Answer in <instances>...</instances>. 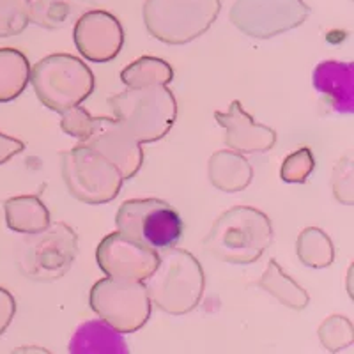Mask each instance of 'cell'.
I'll return each instance as SVG.
<instances>
[{
  "mask_svg": "<svg viewBox=\"0 0 354 354\" xmlns=\"http://www.w3.org/2000/svg\"><path fill=\"white\" fill-rule=\"evenodd\" d=\"M273 243L270 216L252 205H234L214 220L204 245L214 259L227 264L257 262Z\"/></svg>",
  "mask_w": 354,
  "mask_h": 354,
  "instance_id": "1",
  "label": "cell"
},
{
  "mask_svg": "<svg viewBox=\"0 0 354 354\" xmlns=\"http://www.w3.org/2000/svg\"><path fill=\"white\" fill-rule=\"evenodd\" d=\"M145 282L154 306L169 315H186L201 305L205 273L194 254L172 246L160 252L156 270Z\"/></svg>",
  "mask_w": 354,
  "mask_h": 354,
  "instance_id": "2",
  "label": "cell"
},
{
  "mask_svg": "<svg viewBox=\"0 0 354 354\" xmlns=\"http://www.w3.org/2000/svg\"><path fill=\"white\" fill-rule=\"evenodd\" d=\"M113 117L140 144H153L169 135L177 119V101L167 85L131 88L109 100Z\"/></svg>",
  "mask_w": 354,
  "mask_h": 354,
  "instance_id": "3",
  "label": "cell"
},
{
  "mask_svg": "<svg viewBox=\"0 0 354 354\" xmlns=\"http://www.w3.org/2000/svg\"><path fill=\"white\" fill-rule=\"evenodd\" d=\"M30 84L46 109L64 113L91 97L96 80L82 59L69 53H53L30 66Z\"/></svg>",
  "mask_w": 354,
  "mask_h": 354,
  "instance_id": "4",
  "label": "cell"
},
{
  "mask_svg": "<svg viewBox=\"0 0 354 354\" xmlns=\"http://www.w3.org/2000/svg\"><path fill=\"white\" fill-rule=\"evenodd\" d=\"M220 11V0H145L142 17L154 39L179 46L207 32Z\"/></svg>",
  "mask_w": 354,
  "mask_h": 354,
  "instance_id": "5",
  "label": "cell"
},
{
  "mask_svg": "<svg viewBox=\"0 0 354 354\" xmlns=\"http://www.w3.org/2000/svg\"><path fill=\"white\" fill-rule=\"evenodd\" d=\"M61 172L69 194L91 205L115 201L124 185L121 170L109 158L80 142L61 154Z\"/></svg>",
  "mask_w": 354,
  "mask_h": 354,
  "instance_id": "6",
  "label": "cell"
},
{
  "mask_svg": "<svg viewBox=\"0 0 354 354\" xmlns=\"http://www.w3.org/2000/svg\"><path fill=\"white\" fill-rule=\"evenodd\" d=\"M88 305L103 324L115 333L129 335L149 322L153 301L144 282L101 278L88 292Z\"/></svg>",
  "mask_w": 354,
  "mask_h": 354,
  "instance_id": "7",
  "label": "cell"
},
{
  "mask_svg": "<svg viewBox=\"0 0 354 354\" xmlns=\"http://www.w3.org/2000/svg\"><path fill=\"white\" fill-rule=\"evenodd\" d=\"M18 250V268L34 282L61 280L78 255L77 232L64 221H52L41 232L27 234Z\"/></svg>",
  "mask_w": 354,
  "mask_h": 354,
  "instance_id": "8",
  "label": "cell"
},
{
  "mask_svg": "<svg viewBox=\"0 0 354 354\" xmlns=\"http://www.w3.org/2000/svg\"><path fill=\"white\" fill-rule=\"evenodd\" d=\"M115 227L128 238L156 252L172 248L183 238V220L169 202L161 198H129L117 209Z\"/></svg>",
  "mask_w": 354,
  "mask_h": 354,
  "instance_id": "9",
  "label": "cell"
},
{
  "mask_svg": "<svg viewBox=\"0 0 354 354\" xmlns=\"http://www.w3.org/2000/svg\"><path fill=\"white\" fill-rule=\"evenodd\" d=\"M308 15L305 0H236L229 18L245 36L271 39L301 27Z\"/></svg>",
  "mask_w": 354,
  "mask_h": 354,
  "instance_id": "10",
  "label": "cell"
},
{
  "mask_svg": "<svg viewBox=\"0 0 354 354\" xmlns=\"http://www.w3.org/2000/svg\"><path fill=\"white\" fill-rule=\"evenodd\" d=\"M96 262L106 277L145 282L156 270L160 252L115 230L100 241Z\"/></svg>",
  "mask_w": 354,
  "mask_h": 354,
  "instance_id": "11",
  "label": "cell"
},
{
  "mask_svg": "<svg viewBox=\"0 0 354 354\" xmlns=\"http://www.w3.org/2000/svg\"><path fill=\"white\" fill-rule=\"evenodd\" d=\"M73 41L84 59L105 64L121 53L124 46V28L112 12L91 9L73 25Z\"/></svg>",
  "mask_w": 354,
  "mask_h": 354,
  "instance_id": "12",
  "label": "cell"
},
{
  "mask_svg": "<svg viewBox=\"0 0 354 354\" xmlns=\"http://www.w3.org/2000/svg\"><path fill=\"white\" fill-rule=\"evenodd\" d=\"M80 144L88 145L109 158L121 170L124 181L137 176L144 163L142 144L129 135L115 117H93L91 131Z\"/></svg>",
  "mask_w": 354,
  "mask_h": 354,
  "instance_id": "13",
  "label": "cell"
},
{
  "mask_svg": "<svg viewBox=\"0 0 354 354\" xmlns=\"http://www.w3.org/2000/svg\"><path fill=\"white\" fill-rule=\"evenodd\" d=\"M214 119L221 128H225V145L236 153L261 154L277 145V131L255 122L254 117L243 109L241 101L234 100L227 112H214Z\"/></svg>",
  "mask_w": 354,
  "mask_h": 354,
  "instance_id": "14",
  "label": "cell"
},
{
  "mask_svg": "<svg viewBox=\"0 0 354 354\" xmlns=\"http://www.w3.org/2000/svg\"><path fill=\"white\" fill-rule=\"evenodd\" d=\"M207 177L211 185L223 194H238L254 181V167L245 154L232 149H221L211 154L207 161Z\"/></svg>",
  "mask_w": 354,
  "mask_h": 354,
  "instance_id": "15",
  "label": "cell"
},
{
  "mask_svg": "<svg viewBox=\"0 0 354 354\" xmlns=\"http://www.w3.org/2000/svg\"><path fill=\"white\" fill-rule=\"evenodd\" d=\"M94 9L93 0H27L28 24L59 30Z\"/></svg>",
  "mask_w": 354,
  "mask_h": 354,
  "instance_id": "16",
  "label": "cell"
},
{
  "mask_svg": "<svg viewBox=\"0 0 354 354\" xmlns=\"http://www.w3.org/2000/svg\"><path fill=\"white\" fill-rule=\"evenodd\" d=\"M4 218L8 229L18 234H36L52 223L48 207L36 195H20L4 202Z\"/></svg>",
  "mask_w": 354,
  "mask_h": 354,
  "instance_id": "17",
  "label": "cell"
},
{
  "mask_svg": "<svg viewBox=\"0 0 354 354\" xmlns=\"http://www.w3.org/2000/svg\"><path fill=\"white\" fill-rule=\"evenodd\" d=\"M257 286L268 294H271L286 308L299 312V310H305L310 303L308 292L296 280H292L274 259H270L268 268L259 278Z\"/></svg>",
  "mask_w": 354,
  "mask_h": 354,
  "instance_id": "18",
  "label": "cell"
},
{
  "mask_svg": "<svg viewBox=\"0 0 354 354\" xmlns=\"http://www.w3.org/2000/svg\"><path fill=\"white\" fill-rule=\"evenodd\" d=\"M30 82V62L17 48H0V103H9L25 93Z\"/></svg>",
  "mask_w": 354,
  "mask_h": 354,
  "instance_id": "19",
  "label": "cell"
},
{
  "mask_svg": "<svg viewBox=\"0 0 354 354\" xmlns=\"http://www.w3.org/2000/svg\"><path fill=\"white\" fill-rule=\"evenodd\" d=\"M298 259L312 270H324L335 262V245L326 232L319 227H306L296 241Z\"/></svg>",
  "mask_w": 354,
  "mask_h": 354,
  "instance_id": "20",
  "label": "cell"
},
{
  "mask_svg": "<svg viewBox=\"0 0 354 354\" xmlns=\"http://www.w3.org/2000/svg\"><path fill=\"white\" fill-rule=\"evenodd\" d=\"M174 80V69L158 57H140L121 71V82L126 87L138 88L149 85H169Z\"/></svg>",
  "mask_w": 354,
  "mask_h": 354,
  "instance_id": "21",
  "label": "cell"
},
{
  "mask_svg": "<svg viewBox=\"0 0 354 354\" xmlns=\"http://www.w3.org/2000/svg\"><path fill=\"white\" fill-rule=\"evenodd\" d=\"M319 340L328 353H340L353 346L354 326L349 317L330 315L317 330Z\"/></svg>",
  "mask_w": 354,
  "mask_h": 354,
  "instance_id": "22",
  "label": "cell"
},
{
  "mask_svg": "<svg viewBox=\"0 0 354 354\" xmlns=\"http://www.w3.org/2000/svg\"><path fill=\"white\" fill-rule=\"evenodd\" d=\"M315 169V158L310 147H299L298 151L290 153L283 160L280 177L282 181L290 185H301L310 177L312 170Z\"/></svg>",
  "mask_w": 354,
  "mask_h": 354,
  "instance_id": "23",
  "label": "cell"
},
{
  "mask_svg": "<svg viewBox=\"0 0 354 354\" xmlns=\"http://www.w3.org/2000/svg\"><path fill=\"white\" fill-rule=\"evenodd\" d=\"M27 27V0H0V37L18 36Z\"/></svg>",
  "mask_w": 354,
  "mask_h": 354,
  "instance_id": "24",
  "label": "cell"
},
{
  "mask_svg": "<svg viewBox=\"0 0 354 354\" xmlns=\"http://www.w3.org/2000/svg\"><path fill=\"white\" fill-rule=\"evenodd\" d=\"M331 189L333 195L340 204L353 205L354 201V188H353V160L351 158H342L335 165L333 174H331Z\"/></svg>",
  "mask_w": 354,
  "mask_h": 354,
  "instance_id": "25",
  "label": "cell"
},
{
  "mask_svg": "<svg viewBox=\"0 0 354 354\" xmlns=\"http://www.w3.org/2000/svg\"><path fill=\"white\" fill-rule=\"evenodd\" d=\"M61 129L66 135H69L71 138H77L78 142L87 137L88 131H91V126H93V115L84 106H73V109L61 113Z\"/></svg>",
  "mask_w": 354,
  "mask_h": 354,
  "instance_id": "26",
  "label": "cell"
},
{
  "mask_svg": "<svg viewBox=\"0 0 354 354\" xmlns=\"http://www.w3.org/2000/svg\"><path fill=\"white\" fill-rule=\"evenodd\" d=\"M15 314H17V301L8 289L0 287V335H4L11 326Z\"/></svg>",
  "mask_w": 354,
  "mask_h": 354,
  "instance_id": "27",
  "label": "cell"
},
{
  "mask_svg": "<svg viewBox=\"0 0 354 354\" xmlns=\"http://www.w3.org/2000/svg\"><path fill=\"white\" fill-rule=\"evenodd\" d=\"M25 151V144L15 137H9L6 133L0 131V165L8 163L15 156Z\"/></svg>",
  "mask_w": 354,
  "mask_h": 354,
  "instance_id": "28",
  "label": "cell"
}]
</instances>
